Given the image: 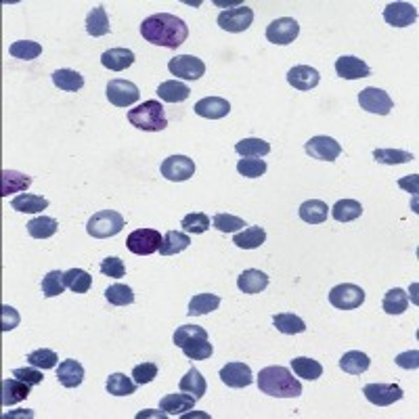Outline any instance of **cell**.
<instances>
[{
  "label": "cell",
  "instance_id": "obj_1",
  "mask_svg": "<svg viewBox=\"0 0 419 419\" xmlns=\"http://www.w3.org/2000/svg\"><path fill=\"white\" fill-rule=\"evenodd\" d=\"M141 36L156 46H164V48H178L187 36H189V28L187 24L170 13H158L147 17L141 24Z\"/></svg>",
  "mask_w": 419,
  "mask_h": 419
},
{
  "label": "cell",
  "instance_id": "obj_2",
  "mask_svg": "<svg viewBox=\"0 0 419 419\" xmlns=\"http://www.w3.org/2000/svg\"><path fill=\"white\" fill-rule=\"evenodd\" d=\"M258 388L262 394L277 398H296L302 394V384L288 367H264L258 373Z\"/></svg>",
  "mask_w": 419,
  "mask_h": 419
},
{
  "label": "cell",
  "instance_id": "obj_3",
  "mask_svg": "<svg viewBox=\"0 0 419 419\" xmlns=\"http://www.w3.org/2000/svg\"><path fill=\"white\" fill-rule=\"evenodd\" d=\"M172 342L180 348L183 355L191 361H205L212 357L214 346L210 344L207 331L199 325H180L174 331Z\"/></svg>",
  "mask_w": 419,
  "mask_h": 419
},
{
  "label": "cell",
  "instance_id": "obj_4",
  "mask_svg": "<svg viewBox=\"0 0 419 419\" xmlns=\"http://www.w3.org/2000/svg\"><path fill=\"white\" fill-rule=\"evenodd\" d=\"M128 122L138 128V130H145V132H160L168 126V118L166 111L162 107L160 101L149 99L141 105H136L134 109L128 111Z\"/></svg>",
  "mask_w": 419,
  "mask_h": 419
},
{
  "label": "cell",
  "instance_id": "obj_5",
  "mask_svg": "<svg viewBox=\"0 0 419 419\" xmlns=\"http://www.w3.org/2000/svg\"><path fill=\"white\" fill-rule=\"evenodd\" d=\"M124 229V216L118 214L115 210H101V212L93 214L86 223V231L95 239H107L115 237Z\"/></svg>",
  "mask_w": 419,
  "mask_h": 419
},
{
  "label": "cell",
  "instance_id": "obj_6",
  "mask_svg": "<svg viewBox=\"0 0 419 419\" xmlns=\"http://www.w3.org/2000/svg\"><path fill=\"white\" fill-rule=\"evenodd\" d=\"M162 241H164V235H160V231L143 227V229H136L128 235L126 248L136 256H149V254L160 250Z\"/></svg>",
  "mask_w": 419,
  "mask_h": 419
},
{
  "label": "cell",
  "instance_id": "obj_7",
  "mask_svg": "<svg viewBox=\"0 0 419 419\" xmlns=\"http://www.w3.org/2000/svg\"><path fill=\"white\" fill-rule=\"evenodd\" d=\"M365 302V290L355 283H339L329 292V304L337 310H355Z\"/></svg>",
  "mask_w": 419,
  "mask_h": 419
},
{
  "label": "cell",
  "instance_id": "obj_8",
  "mask_svg": "<svg viewBox=\"0 0 419 419\" xmlns=\"http://www.w3.org/2000/svg\"><path fill=\"white\" fill-rule=\"evenodd\" d=\"M359 105L361 109L378 115H388L394 109V101L390 99V95L375 86H367L359 93Z\"/></svg>",
  "mask_w": 419,
  "mask_h": 419
},
{
  "label": "cell",
  "instance_id": "obj_9",
  "mask_svg": "<svg viewBox=\"0 0 419 419\" xmlns=\"http://www.w3.org/2000/svg\"><path fill=\"white\" fill-rule=\"evenodd\" d=\"M105 95H107V101L115 107H130L138 101L141 93H138V86L130 80H111L105 89Z\"/></svg>",
  "mask_w": 419,
  "mask_h": 419
},
{
  "label": "cell",
  "instance_id": "obj_10",
  "mask_svg": "<svg viewBox=\"0 0 419 419\" xmlns=\"http://www.w3.org/2000/svg\"><path fill=\"white\" fill-rule=\"evenodd\" d=\"M170 74L183 80H199L205 74V63L193 55H178L168 63Z\"/></svg>",
  "mask_w": 419,
  "mask_h": 419
},
{
  "label": "cell",
  "instance_id": "obj_11",
  "mask_svg": "<svg viewBox=\"0 0 419 419\" xmlns=\"http://www.w3.org/2000/svg\"><path fill=\"white\" fill-rule=\"evenodd\" d=\"M304 151L321 162H333L342 156V145L331 136H313L304 143Z\"/></svg>",
  "mask_w": 419,
  "mask_h": 419
},
{
  "label": "cell",
  "instance_id": "obj_12",
  "mask_svg": "<svg viewBox=\"0 0 419 419\" xmlns=\"http://www.w3.org/2000/svg\"><path fill=\"white\" fill-rule=\"evenodd\" d=\"M300 34V26L292 17H279L266 28V40L272 44H292Z\"/></svg>",
  "mask_w": 419,
  "mask_h": 419
},
{
  "label": "cell",
  "instance_id": "obj_13",
  "mask_svg": "<svg viewBox=\"0 0 419 419\" xmlns=\"http://www.w3.org/2000/svg\"><path fill=\"white\" fill-rule=\"evenodd\" d=\"M162 176L172 183L189 180L195 174V162L187 156H170L162 162Z\"/></svg>",
  "mask_w": 419,
  "mask_h": 419
},
{
  "label": "cell",
  "instance_id": "obj_14",
  "mask_svg": "<svg viewBox=\"0 0 419 419\" xmlns=\"http://www.w3.org/2000/svg\"><path fill=\"white\" fill-rule=\"evenodd\" d=\"M252 21H254V11L250 7H233L218 15V26L225 32H233V34L245 32L252 26Z\"/></svg>",
  "mask_w": 419,
  "mask_h": 419
},
{
  "label": "cell",
  "instance_id": "obj_15",
  "mask_svg": "<svg viewBox=\"0 0 419 419\" xmlns=\"http://www.w3.org/2000/svg\"><path fill=\"white\" fill-rule=\"evenodd\" d=\"M363 394L371 404H378V407H390L404 396L398 384H367L363 388Z\"/></svg>",
  "mask_w": 419,
  "mask_h": 419
},
{
  "label": "cell",
  "instance_id": "obj_16",
  "mask_svg": "<svg viewBox=\"0 0 419 419\" xmlns=\"http://www.w3.org/2000/svg\"><path fill=\"white\" fill-rule=\"evenodd\" d=\"M335 72L339 78L344 80H359V78H369L371 76V69L369 65L353 55H344L335 61Z\"/></svg>",
  "mask_w": 419,
  "mask_h": 419
},
{
  "label": "cell",
  "instance_id": "obj_17",
  "mask_svg": "<svg viewBox=\"0 0 419 419\" xmlns=\"http://www.w3.org/2000/svg\"><path fill=\"white\" fill-rule=\"evenodd\" d=\"M384 21L392 28H407L417 21V9L411 3H390L384 9Z\"/></svg>",
  "mask_w": 419,
  "mask_h": 419
},
{
  "label": "cell",
  "instance_id": "obj_18",
  "mask_svg": "<svg viewBox=\"0 0 419 419\" xmlns=\"http://www.w3.org/2000/svg\"><path fill=\"white\" fill-rule=\"evenodd\" d=\"M221 380L229 388H248L254 382V375L245 363H227L221 369Z\"/></svg>",
  "mask_w": 419,
  "mask_h": 419
},
{
  "label": "cell",
  "instance_id": "obj_19",
  "mask_svg": "<svg viewBox=\"0 0 419 419\" xmlns=\"http://www.w3.org/2000/svg\"><path fill=\"white\" fill-rule=\"evenodd\" d=\"M229 111H231V103L221 97H203L195 103V113L205 120H221L229 115Z\"/></svg>",
  "mask_w": 419,
  "mask_h": 419
},
{
  "label": "cell",
  "instance_id": "obj_20",
  "mask_svg": "<svg viewBox=\"0 0 419 419\" xmlns=\"http://www.w3.org/2000/svg\"><path fill=\"white\" fill-rule=\"evenodd\" d=\"M288 82L298 91H313L315 86H319L321 76L310 65H296L288 72Z\"/></svg>",
  "mask_w": 419,
  "mask_h": 419
},
{
  "label": "cell",
  "instance_id": "obj_21",
  "mask_svg": "<svg viewBox=\"0 0 419 419\" xmlns=\"http://www.w3.org/2000/svg\"><path fill=\"white\" fill-rule=\"evenodd\" d=\"M237 288L243 294H260L268 288V274L258 268H248L237 277Z\"/></svg>",
  "mask_w": 419,
  "mask_h": 419
},
{
  "label": "cell",
  "instance_id": "obj_22",
  "mask_svg": "<svg viewBox=\"0 0 419 419\" xmlns=\"http://www.w3.org/2000/svg\"><path fill=\"white\" fill-rule=\"evenodd\" d=\"M57 380L63 388H78L84 380V367L76 359H67L59 365Z\"/></svg>",
  "mask_w": 419,
  "mask_h": 419
},
{
  "label": "cell",
  "instance_id": "obj_23",
  "mask_svg": "<svg viewBox=\"0 0 419 419\" xmlns=\"http://www.w3.org/2000/svg\"><path fill=\"white\" fill-rule=\"evenodd\" d=\"M101 63L111 72H124L134 63V53L130 48H109L101 55Z\"/></svg>",
  "mask_w": 419,
  "mask_h": 419
},
{
  "label": "cell",
  "instance_id": "obj_24",
  "mask_svg": "<svg viewBox=\"0 0 419 419\" xmlns=\"http://www.w3.org/2000/svg\"><path fill=\"white\" fill-rule=\"evenodd\" d=\"M30 384L17 380V378H7L3 380V404L5 407H11V404H17L21 400H26L30 396Z\"/></svg>",
  "mask_w": 419,
  "mask_h": 419
},
{
  "label": "cell",
  "instance_id": "obj_25",
  "mask_svg": "<svg viewBox=\"0 0 419 419\" xmlns=\"http://www.w3.org/2000/svg\"><path fill=\"white\" fill-rule=\"evenodd\" d=\"M298 212H300V218H302L304 223H308V225H321V223H325L327 216H329V207H327V203L321 201V199H308V201H304V203L300 205Z\"/></svg>",
  "mask_w": 419,
  "mask_h": 419
},
{
  "label": "cell",
  "instance_id": "obj_26",
  "mask_svg": "<svg viewBox=\"0 0 419 419\" xmlns=\"http://www.w3.org/2000/svg\"><path fill=\"white\" fill-rule=\"evenodd\" d=\"M195 402H197V398L187 394V392L185 394H168L160 400V409L166 411L168 415L176 417V415H183L185 411H191L195 407Z\"/></svg>",
  "mask_w": 419,
  "mask_h": 419
},
{
  "label": "cell",
  "instance_id": "obj_27",
  "mask_svg": "<svg viewBox=\"0 0 419 419\" xmlns=\"http://www.w3.org/2000/svg\"><path fill=\"white\" fill-rule=\"evenodd\" d=\"M329 210H331V216L337 223H351V221H357L363 214V205L357 199H339Z\"/></svg>",
  "mask_w": 419,
  "mask_h": 419
},
{
  "label": "cell",
  "instance_id": "obj_28",
  "mask_svg": "<svg viewBox=\"0 0 419 419\" xmlns=\"http://www.w3.org/2000/svg\"><path fill=\"white\" fill-rule=\"evenodd\" d=\"M32 185V176L15 172V170H3V187H0V195L9 197L13 193H21Z\"/></svg>",
  "mask_w": 419,
  "mask_h": 419
},
{
  "label": "cell",
  "instance_id": "obj_29",
  "mask_svg": "<svg viewBox=\"0 0 419 419\" xmlns=\"http://www.w3.org/2000/svg\"><path fill=\"white\" fill-rule=\"evenodd\" d=\"M11 207L17 210V212H24V214H36V212H42V210L48 207V199H44L42 195L21 193V195L13 197Z\"/></svg>",
  "mask_w": 419,
  "mask_h": 419
},
{
  "label": "cell",
  "instance_id": "obj_30",
  "mask_svg": "<svg viewBox=\"0 0 419 419\" xmlns=\"http://www.w3.org/2000/svg\"><path fill=\"white\" fill-rule=\"evenodd\" d=\"M191 95V89L178 80H166L158 86V97L166 103H183Z\"/></svg>",
  "mask_w": 419,
  "mask_h": 419
},
{
  "label": "cell",
  "instance_id": "obj_31",
  "mask_svg": "<svg viewBox=\"0 0 419 419\" xmlns=\"http://www.w3.org/2000/svg\"><path fill=\"white\" fill-rule=\"evenodd\" d=\"M369 365H371V359L361 351H351V353H346L339 359V369L346 371V373H351V375L365 373L369 369Z\"/></svg>",
  "mask_w": 419,
  "mask_h": 419
},
{
  "label": "cell",
  "instance_id": "obj_32",
  "mask_svg": "<svg viewBox=\"0 0 419 419\" xmlns=\"http://www.w3.org/2000/svg\"><path fill=\"white\" fill-rule=\"evenodd\" d=\"M53 82L57 89L65 91V93H76L84 86V78L76 69H57L53 74Z\"/></svg>",
  "mask_w": 419,
  "mask_h": 419
},
{
  "label": "cell",
  "instance_id": "obj_33",
  "mask_svg": "<svg viewBox=\"0 0 419 419\" xmlns=\"http://www.w3.org/2000/svg\"><path fill=\"white\" fill-rule=\"evenodd\" d=\"M218 306H221V298L216 294H197L191 298L187 315L189 317H201V315L216 310Z\"/></svg>",
  "mask_w": 419,
  "mask_h": 419
},
{
  "label": "cell",
  "instance_id": "obj_34",
  "mask_svg": "<svg viewBox=\"0 0 419 419\" xmlns=\"http://www.w3.org/2000/svg\"><path fill=\"white\" fill-rule=\"evenodd\" d=\"M65 279V288H69L74 294H86L93 286V277L82 270V268H69L63 274Z\"/></svg>",
  "mask_w": 419,
  "mask_h": 419
},
{
  "label": "cell",
  "instance_id": "obj_35",
  "mask_svg": "<svg viewBox=\"0 0 419 419\" xmlns=\"http://www.w3.org/2000/svg\"><path fill=\"white\" fill-rule=\"evenodd\" d=\"M189 245H191V237L189 235H185L180 231H168L164 235L162 245H160V254L162 256H174V254L185 252Z\"/></svg>",
  "mask_w": 419,
  "mask_h": 419
},
{
  "label": "cell",
  "instance_id": "obj_36",
  "mask_svg": "<svg viewBox=\"0 0 419 419\" xmlns=\"http://www.w3.org/2000/svg\"><path fill=\"white\" fill-rule=\"evenodd\" d=\"M266 241V233L262 227H248L233 237V243L241 250H256Z\"/></svg>",
  "mask_w": 419,
  "mask_h": 419
},
{
  "label": "cell",
  "instance_id": "obj_37",
  "mask_svg": "<svg viewBox=\"0 0 419 419\" xmlns=\"http://www.w3.org/2000/svg\"><path fill=\"white\" fill-rule=\"evenodd\" d=\"M180 390L183 392H187V394H191V396H195L197 400L205 394V390H207V384H205V378L195 369V367H191L185 375H183V380H180Z\"/></svg>",
  "mask_w": 419,
  "mask_h": 419
},
{
  "label": "cell",
  "instance_id": "obj_38",
  "mask_svg": "<svg viewBox=\"0 0 419 419\" xmlns=\"http://www.w3.org/2000/svg\"><path fill=\"white\" fill-rule=\"evenodd\" d=\"M235 151L241 156V158H264L270 153V145L262 138H243L235 145Z\"/></svg>",
  "mask_w": 419,
  "mask_h": 419
},
{
  "label": "cell",
  "instance_id": "obj_39",
  "mask_svg": "<svg viewBox=\"0 0 419 419\" xmlns=\"http://www.w3.org/2000/svg\"><path fill=\"white\" fill-rule=\"evenodd\" d=\"M86 32L95 38L109 34V17L105 7H97L86 15Z\"/></svg>",
  "mask_w": 419,
  "mask_h": 419
},
{
  "label": "cell",
  "instance_id": "obj_40",
  "mask_svg": "<svg viewBox=\"0 0 419 419\" xmlns=\"http://www.w3.org/2000/svg\"><path fill=\"white\" fill-rule=\"evenodd\" d=\"M272 323H274V327H277L279 331L286 333V335H294V333L306 331V323H304L298 315H294V313L274 315V317H272Z\"/></svg>",
  "mask_w": 419,
  "mask_h": 419
},
{
  "label": "cell",
  "instance_id": "obj_41",
  "mask_svg": "<svg viewBox=\"0 0 419 419\" xmlns=\"http://www.w3.org/2000/svg\"><path fill=\"white\" fill-rule=\"evenodd\" d=\"M57 229H59V223L50 216H38L28 223V233L34 239H48L57 233Z\"/></svg>",
  "mask_w": 419,
  "mask_h": 419
},
{
  "label": "cell",
  "instance_id": "obj_42",
  "mask_svg": "<svg viewBox=\"0 0 419 419\" xmlns=\"http://www.w3.org/2000/svg\"><path fill=\"white\" fill-rule=\"evenodd\" d=\"M382 306H384V313H388V315H402L409 308L407 292L400 290V288H394V290L386 292Z\"/></svg>",
  "mask_w": 419,
  "mask_h": 419
},
{
  "label": "cell",
  "instance_id": "obj_43",
  "mask_svg": "<svg viewBox=\"0 0 419 419\" xmlns=\"http://www.w3.org/2000/svg\"><path fill=\"white\" fill-rule=\"evenodd\" d=\"M292 369L298 378H304V380H319L323 375V367L319 361L315 359H308V357H298L292 361Z\"/></svg>",
  "mask_w": 419,
  "mask_h": 419
},
{
  "label": "cell",
  "instance_id": "obj_44",
  "mask_svg": "<svg viewBox=\"0 0 419 419\" xmlns=\"http://www.w3.org/2000/svg\"><path fill=\"white\" fill-rule=\"evenodd\" d=\"M136 382H132L130 378H126L124 373H111L107 378V392L113 394V396H128V394H134L136 392Z\"/></svg>",
  "mask_w": 419,
  "mask_h": 419
},
{
  "label": "cell",
  "instance_id": "obj_45",
  "mask_svg": "<svg viewBox=\"0 0 419 419\" xmlns=\"http://www.w3.org/2000/svg\"><path fill=\"white\" fill-rule=\"evenodd\" d=\"M105 300L113 306H128L134 302V292L124 283H113L105 290Z\"/></svg>",
  "mask_w": 419,
  "mask_h": 419
},
{
  "label": "cell",
  "instance_id": "obj_46",
  "mask_svg": "<svg viewBox=\"0 0 419 419\" xmlns=\"http://www.w3.org/2000/svg\"><path fill=\"white\" fill-rule=\"evenodd\" d=\"M9 53L11 57L15 59H24V61H32L36 57L42 55V46L34 40H17L9 46Z\"/></svg>",
  "mask_w": 419,
  "mask_h": 419
},
{
  "label": "cell",
  "instance_id": "obj_47",
  "mask_svg": "<svg viewBox=\"0 0 419 419\" xmlns=\"http://www.w3.org/2000/svg\"><path fill=\"white\" fill-rule=\"evenodd\" d=\"M373 160H375L378 164L394 166V164L413 162V153L402 151V149H375V151H373Z\"/></svg>",
  "mask_w": 419,
  "mask_h": 419
},
{
  "label": "cell",
  "instance_id": "obj_48",
  "mask_svg": "<svg viewBox=\"0 0 419 419\" xmlns=\"http://www.w3.org/2000/svg\"><path fill=\"white\" fill-rule=\"evenodd\" d=\"M65 272L61 270H50L44 279H42V294L46 298H55V296H61L63 290H65V279H63Z\"/></svg>",
  "mask_w": 419,
  "mask_h": 419
},
{
  "label": "cell",
  "instance_id": "obj_49",
  "mask_svg": "<svg viewBox=\"0 0 419 419\" xmlns=\"http://www.w3.org/2000/svg\"><path fill=\"white\" fill-rule=\"evenodd\" d=\"M180 227L187 231V233H193V235H201L210 229V216L203 214V212H193V214H187L183 221H180Z\"/></svg>",
  "mask_w": 419,
  "mask_h": 419
},
{
  "label": "cell",
  "instance_id": "obj_50",
  "mask_svg": "<svg viewBox=\"0 0 419 419\" xmlns=\"http://www.w3.org/2000/svg\"><path fill=\"white\" fill-rule=\"evenodd\" d=\"M57 353L55 351H48V348H38V351L30 353L28 355V363L38 367V369H53L57 365Z\"/></svg>",
  "mask_w": 419,
  "mask_h": 419
},
{
  "label": "cell",
  "instance_id": "obj_51",
  "mask_svg": "<svg viewBox=\"0 0 419 419\" xmlns=\"http://www.w3.org/2000/svg\"><path fill=\"white\" fill-rule=\"evenodd\" d=\"M237 172L241 176H248V178H258L266 172V162L264 160H258V158H245V160H239L237 164Z\"/></svg>",
  "mask_w": 419,
  "mask_h": 419
},
{
  "label": "cell",
  "instance_id": "obj_52",
  "mask_svg": "<svg viewBox=\"0 0 419 419\" xmlns=\"http://www.w3.org/2000/svg\"><path fill=\"white\" fill-rule=\"evenodd\" d=\"M212 223H214V229H218L221 233H235V231H239V229L248 227L243 218L233 216V214H223V212H221V214H216Z\"/></svg>",
  "mask_w": 419,
  "mask_h": 419
},
{
  "label": "cell",
  "instance_id": "obj_53",
  "mask_svg": "<svg viewBox=\"0 0 419 419\" xmlns=\"http://www.w3.org/2000/svg\"><path fill=\"white\" fill-rule=\"evenodd\" d=\"M132 378L138 386L143 384H151L158 378V365L156 363H141L132 369Z\"/></svg>",
  "mask_w": 419,
  "mask_h": 419
},
{
  "label": "cell",
  "instance_id": "obj_54",
  "mask_svg": "<svg viewBox=\"0 0 419 419\" xmlns=\"http://www.w3.org/2000/svg\"><path fill=\"white\" fill-rule=\"evenodd\" d=\"M99 268H101V272H103L105 277H113V279H122V277L126 274V266H124V262H122L118 256L105 258Z\"/></svg>",
  "mask_w": 419,
  "mask_h": 419
},
{
  "label": "cell",
  "instance_id": "obj_55",
  "mask_svg": "<svg viewBox=\"0 0 419 419\" xmlns=\"http://www.w3.org/2000/svg\"><path fill=\"white\" fill-rule=\"evenodd\" d=\"M13 378L26 382V384H30V386H38V384H42V380H44L42 371H40L38 367H34V365L21 367V369H13Z\"/></svg>",
  "mask_w": 419,
  "mask_h": 419
},
{
  "label": "cell",
  "instance_id": "obj_56",
  "mask_svg": "<svg viewBox=\"0 0 419 419\" xmlns=\"http://www.w3.org/2000/svg\"><path fill=\"white\" fill-rule=\"evenodd\" d=\"M3 321H0V329L3 331H11V329H15L17 325H19V321H21V317H19V313L13 308V306H9V304H3Z\"/></svg>",
  "mask_w": 419,
  "mask_h": 419
},
{
  "label": "cell",
  "instance_id": "obj_57",
  "mask_svg": "<svg viewBox=\"0 0 419 419\" xmlns=\"http://www.w3.org/2000/svg\"><path fill=\"white\" fill-rule=\"evenodd\" d=\"M396 365L402 369H417L419 367V353L417 351H409L396 357Z\"/></svg>",
  "mask_w": 419,
  "mask_h": 419
},
{
  "label": "cell",
  "instance_id": "obj_58",
  "mask_svg": "<svg viewBox=\"0 0 419 419\" xmlns=\"http://www.w3.org/2000/svg\"><path fill=\"white\" fill-rule=\"evenodd\" d=\"M417 183H419V176L417 174H413V176H409V178H400L398 180V185L402 187V189H409V193H417Z\"/></svg>",
  "mask_w": 419,
  "mask_h": 419
},
{
  "label": "cell",
  "instance_id": "obj_59",
  "mask_svg": "<svg viewBox=\"0 0 419 419\" xmlns=\"http://www.w3.org/2000/svg\"><path fill=\"white\" fill-rule=\"evenodd\" d=\"M145 417H160V419H166V417H170L166 411L164 413H158V411H141V413H136V419H145Z\"/></svg>",
  "mask_w": 419,
  "mask_h": 419
}]
</instances>
